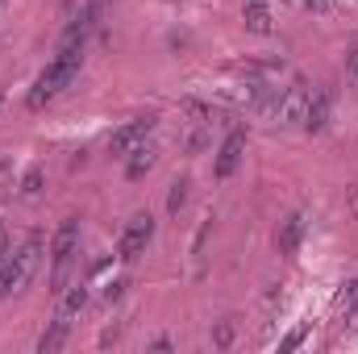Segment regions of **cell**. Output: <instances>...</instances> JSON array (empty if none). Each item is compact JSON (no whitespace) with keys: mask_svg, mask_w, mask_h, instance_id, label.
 Here are the masks:
<instances>
[{"mask_svg":"<svg viewBox=\"0 0 358 354\" xmlns=\"http://www.w3.org/2000/svg\"><path fill=\"white\" fill-rule=\"evenodd\" d=\"M80 67H84V46H59V59H55V63L34 80V88H29V96H25V104H29L34 113H38V108H46L59 92L76 84Z\"/></svg>","mask_w":358,"mask_h":354,"instance_id":"6da1fadb","label":"cell"},{"mask_svg":"<svg viewBox=\"0 0 358 354\" xmlns=\"http://www.w3.org/2000/svg\"><path fill=\"white\" fill-rule=\"evenodd\" d=\"M38 259H42V234H29V238L21 242V250L0 263V300L13 296V292H21V288L34 279Z\"/></svg>","mask_w":358,"mask_h":354,"instance_id":"7a4b0ae2","label":"cell"},{"mask_svg":"<svg viewBox=\"0 0 358 354\" xmlns=\"http://www.w3.org/2000/svg\"><path fill=\"white\" fill-rule=\"evenodd\" d=\"M76 259H80V217H67L55 229V242H50V283H55V292H63Z\"/></svg>","mask_w":358,"mask_h":354,"instance_id":"3957f363","label":"cell"},{"mask_svg":"<svg viewBox=\"0 0 358 354\" xmlns=\"http://www.w3.org/2000/svg\"><path fill=\"white\" fill-rule=\"evenodd\" d=\"M155 242V217L150 213H134L129 225L121 229V242H117V259L121 263H134L146 255V246Z\"/></svg>","mask_w":358,"mask_h":354,"instance_id":"277c9868","label":"cell"},{"mask_svg":"<svg viewBox=\"0 0 358 354\" xmlns=\"http://www.w3.org/2000/svg\"><path fill=\"white\" fill-rule=\"evenodd\" d=\"M150 134H155V117H134V121H125V125L108 138V155L125 159V155H129L134 146H142Z\"/></svg>","mask_w":358,"mask_h":354,"instance_id":"5b68a950","label":"cell"},{"mask_svg":"<svg viewBox=\"0 0 358 354\" xmlns=\"http://www.w3.org/2000/svg\"><path fill=\"white\" fill-rule=\"evenodd\" d=\"M308 96L313 88L308 84H292V88H283V100L275 104V125H300L304 121V108H308Z\"/></svg>","mask_w":358,"mask_h":354,"instance_id":"8992f818","label":"cell"},{"mask_svg":"<svg viewBox=\"0 0 358 354\" xmlns=\"http://www.w3.org/2000/svg\"><path fill=\"white\" fill-rule=\"evenodd\" d=\"M242 155H246V129H234L221 150H217V163H213V176L217 179H229L238 167H242Z\"/></svg>","mask_w":358,"mask_h":354,"instance_id":"52a82bcc","label":"cell"},{"mask_svg":"<svg viewBox=\"0 0 358 354\" xmlns=\"http://www.w3.org/2000/svg\"><path fill=\"white\" fill-rule=\"evenodd\" d=\"M329 108H334V92L329 88H313V96H308V108H304V129L308 134H321L325 125H329Z\"/></svg>","mask_w":358,"mask_h":354,"instance_id":"ba28073f","label":"cell"},{"mask_svg":"<svg viewBox=\"0 0 358 354\" xmlns=\"http://www.w3.org/2000/svg\"><path fill=\"white\" fill-rule=\"evenodd\" d=\"M304 229H308L304 213H292V217L279 225V255H296V250H300V242H304Z\"/></svg>","mask_w":358,"mask_h":354,"instance_id":"9c48e42d","label":"cell"},{"mask_svg":"<svg viewBox=\"0 0 358 354\" xmlns=\"http://www.w3.org/2000/svg\"><path fill=\"white\" fill-rule=\"evenodd\" d=\"M159 163V150L150 146V142H142V146H134L129 155H125V179H142L150 167Z\"/></svg>","mask_w":358,"mask_h":354,"instance_id":"30bf717a","label":"cell"},{"mask_svg":"<svg viewBox=\"0 0 358 354\" xmlns=\"http://www.w3.org/2000/svg\"><path fill=\"white\" fill-rule=\"evenodd\" d=\"M242 17L250 34H271V4L267 0H242Z\"/></svg>","mask_w":358,"mask_h":354,"instance_id":"8fae6325","label":"cell"},{"mask_svg":"<svg viewBox=\"0 0 358 354\" xmlns=\"http://www.w3.org/2000/svg\"><path fill=\"white\" fill-rule=\"evenodd\" d=\"M84 304H88V288H84V283H71V288L63 292V304H59V313H55V317L71 321L76 313H84Z\"/></svg>","mask_w":358,"mask_h":354,"instance_id":"7c38bea8","label":"cell"},{"mask_svg":"<svg viewBox=\"0 0 358 354\" xmlns=\"http://www.w3.org/2000/svg\"><path fill=\"white\" fill-rule=\"evenodd\" d=\"M67 330H71V321H63V317H55L50 321V330L38 338V354H55L63 346V338H67Z\"/></svg>","mask_w":358,"mask_h":354,"instance_id":"4fadbf2b","label":"cell"},{"mask_svg":"<svg viewBox=\"0 0 358 354\" xmlns=\"http://www.w3.org/2000/svg\"><path fill=\"white\" fill-rule=\"evenodd\" d=\"M338 304L346 309V330H358V279H350L338 296Z\"/></svg>","mask_w":358,"mask_h":354,"instance_id":"5bb4252c","label":"cell"},{"mask_svg":"<svg viewBox=\"0 0 358 354\" xmlns=\"http://www.w3.org/2000/svg\"><path fill=\"white\" fill-rule=\"evenodd\" d=\"M187 187H192L187 176H179L176 183H171V196H167V213H171V217H179V208H183V200H187Z\"/></svg>","mask_w":358,"mask_h":354,"instance_id":"9a60e30c","label":"cell"},{"mask_svg":"<svg viewBox=\"0 0 358 354\" xmlns=\"http://www.w3.org/2000/svg\"><path fill=\"white\" fill-rule=\"evenodd\" d=\"M42 183H46L42 167H29V171H25V179H21V196H38V192H42Z\"/></svg>","mask_w":358,"mask_h":354,"instance_id":"2e32d148","label":"cell"},{"mask_svg":"<svg viewBox=\"0 0 358 354\" xmlns=\"http://www.w3.org/2000/svg\"><path fill=\"white\" fill-rule=\"evenodd\" d=\"M346 84L358 92V46H350V50H346Z\"/></svg>","mask_w":358,"mask_h":354,"instance_id":"e0dca14e","label":"cell"},{"mask_svg":"<svg viewBox=\"0 0 358 354\" xmlns=\"http://www.w3.org/2000/svg\"><path fill=\"white\" fill-rule=\"evenodd\" d=\"M300 342H304V325H300V330H296V334H287V338H283V342H279V351H296V346H300Z\"/></svg>","mask_w":358,"mask_h":354,"instance_id":"ac0fdd59","label":"cell"},{"mask_svg":"<svg viewBox=\"0 0 358 354\" xmlns=\"http://www.w3.org/2000/svg\"><path fill=\"white\" fill-rule=\"evenodd\" d=\"M125 288H129V283H125V279H113V283H108V292H104V300H108V304H113V300H117V296H121V292H125Z\"/></svg>","mask_w":358,"mask_h":354,"instance_id":"d6986e66","label":"cell"},{"mask_svg":"<svg viewBox=\"0 0 358 354\" xmlns=\"http://www.w3.org/2000/svg\"><path fill=\"white\" fill-rule=\"evenodd\" d=\"M304 8H317V13H325V8H329V0H304Z\"/></svg>","mask_w":358,"mask_h":354,"instance_id":"ffe728a7","label":"cell"},{"mask_svg":"<svg viewBox=\"0 0 358 354\" xmlns=\"http://www.w3.org/2000/svg\"><path fill=\"white\" fill-rule=\"evenodd\" d=\"M4 259H8V234L0 229V263H4Z\"/></svg>","mask_w":358,"mask_h":354,"instance_id":"44dd1931","label":"cell"}]
</instances>
